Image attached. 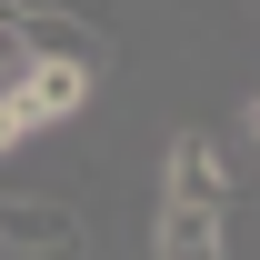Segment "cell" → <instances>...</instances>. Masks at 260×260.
I'll use <instances>...</instances> for the list:
<instances>
[{"label":"cell","mask_w":260,"mask_h":260,"mask_svg":"<svg viewBox=\"0 0 260 260\" xmlns=\"http://www.w3.org/2000/svg\"><path fill=\"white\" fill-rule=\"evenodd\" d=\"M0 250L10 260H80V210L50 190H0Z\"/></svg>","instance_id":"cell-2"},{"label":"cell","mask_w":260,"mask_h":260,"mask_svg":"<svg viewBox=\"0 0 260 260\" xmlns=\"http://www.w3.org/2000/svg\"><path fill=\"white\" fill-rule=\"evenodd\" d=\"M240 120H250V140H260V100H250V110H240Z\"/></svg>","instance_id":"cell-9"},{"label":"cell","mask_w":260,"mask_h":260,"mask_svg":"<svg viewBox=\"0 0 260 260\" xmlns=\"http://www.w3.org/2000/svg\"><path fill=\"white\" fill-rule=\"evenodd\" d=\"M160 200H190V210H230V170H220V140L180 130L160 160Z\"/></svg>","instance_id":"cell-3"},{"label":"cell","mask_w":260,"mask_h":260,"mask_svg":"<svg viewBox=\"0 0 260 260\" xmlns=\"http://www.w3.org/2000/svg\"><path fill=\"white\" fill-rule=\"evenodd\" d=\"M150 260H230V230H220V210L160 200V220H150Z\"/></svg>","instance_id":"cell-4"},{"label":"cell","mask_w":260,"mask_h":260,"mask_svg":"<svg viewBox=\"0 0 260 260\" xmlns=\"http://www.w3.org/2000/svg\"><path fill=\"white\" fill-rule=\"evenodd\" d=\"M10 40H20V50H90V60H100L90 20H70V10H20V30H10Z\"/></svg>","instance_id":"cell-5"},{"label":"cell","mask_w":260,"mask_h":260,"mask_svg":"<svg viewBox=\"0 0 260 260\" xmlns=\"http://www.w3.org/2000/svg\"><path fill=\"white\" fill-rule=\"evenodd\" d=\"M20 10H30V0H0V30H20Z\"/></svg>","instance_id":"cell-8"},{"label":"cell","mask_w":260,"mask_h":260,"mask_svg":"<svg viewBox=\"0 0 260 260\" xmlns=\"http://www.w3.org/2000/svg\"><path fill=\"white\" fill-rule=\"evenodd\" d=\"M10 70H20V40H10V30H0V80H10Z\"/></svg>","instance_id":"cell-7"},{"label":"cell","mask_w":260,"mask_h":260,"mask_svg":"<svg viewBox=\"0 0 260 260\" xmlns=\"http://www.w3.org/2000/svg\"><path fill=\"white\" fill-rule=\"evenodd\" d=\"M10 90L30 100V120H40V130H60L70 110H90V90H100V60H90V50H20Z\"/></svg>","instance_id":"cell-1"},{"label":"cell","mask_w":260,"mask_h":260,"mask_svg":"<svg viewBox=\"0 0 260 260\" xmlns=\"http://www.w3.org/2000/svg\"><path fill=\"white\" fill-rule=\"evenodd\" d=\"M30 100H20V90H10V80H0V160H10V150H20V140H30Z\"/></svg>","instance_id":"cell-6"}]
</instances>
